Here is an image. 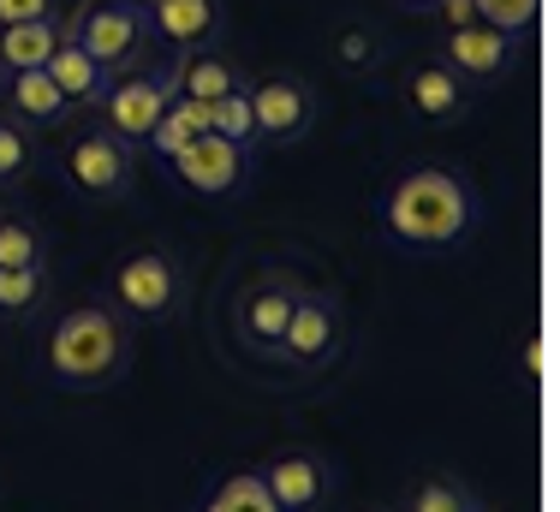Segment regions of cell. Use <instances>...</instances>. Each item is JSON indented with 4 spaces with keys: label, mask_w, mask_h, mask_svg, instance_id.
I'll use <instances>...</instances> for the list:
<instances>
[{
    "label": "cell",
    "mask_w": 560,
    "mask_h": 512,
    "mask_svg": "<svg viewBox=\"0 0 560 512\" xmlns=\"http://www.w3.org/2000/svg\"><path fill=\"white\" fill-rule=\"evenodd\" d=\"M43 370L48 382L72 387V394H102V387L126 382L131 370V322L108 299H78L66 304L43 334Z\"/></svg>",
    "instance_id": "6da1fadb"
},
{
    "label": "cell",
    "mask_w": 560,
    "mask_h": 512,
    "mask_svg": "<svg viewBox=\"0 0 560 512\" xmlns=\"http://www.w3.org/2000/svg\"><path fill=\"white\" fill-rule=\"evenodd\" d=\"M382 233L406 251H453L477 233V191L453 167H406L382 191Z\"/></svg>",
    "instance_id": "7a4b0ae2"
},
{
    "label": "cell",
    "mask_w": 560,
    "mask_h": 512,
    "mask_svg": "<svg viewBox=\"0 0 560 512\" xmlns=\"http://www.w3.org/2000/svg\"><path fill=\"white\" fill-rule=\"evenodd\" d=\"M66 36L90 54L108 78L155 66V24L143 0H78L66 12Z\"/></svg>",
    "instance_id": "3957f363"
},
{
    "label": "cell",
    "mask_w": 560,
    "mask_h": 512,
    "mask_svg": "<svg viewBox=\"0 0 560 512\" xmlns=\"http://www.w3.org/2000/svg\"><path fill=\"white\" fill-rule=\"evenodd\" d=\"M346 352V304L328 287H311L304 280L299 304L287 316V334L275 346V370H287L292 382H311V375H328Z\"/></svg>",
    "instance_id": "277c9868"
},
{
    "label": "cell",
    "mask_w": 560,
    "mask_h": 512,
    "mask_svg": "<svg viewBox=\"0 0 560 512\" xmlns=\"http://www.w3.org/2000/svg\"><path fill=\"white\" fill-rule=\"evenodd\" d=\"M299 292H304L299 268H280V263L257 268V275L233 292V310H226V328H233L238 352L257 358V363H275V346H280V334H287V316H292V304H299Z\"/></svg>",
    "instance_id": "5b68a950"
},
{
    "label": "cell",
    "mask_w": 560,
    "mask_h": 512,
    "mask_svg": "<svg viewBox=\"0 0 560 512\" xmlns=\"http://www.w3.org/2000/svg\"><path fill=\"white\" fill-rule=\"evenodd\" d=\"M108 304L126 322H173L185 310V263L167 245L119 256L108 275Z\"/></svg>",
    "instance_id": "8992f818"
},
{
    "label": "cell",
    "mask_w": 560,
    "mask_h": 512,
    "mask_svg": "<svg viewBox=\"0 0 560 512\" xmlns=\"http://www.w3.org/2000/svg\"><path fill=\"white\" fill-rule=\"evenodd\" d=\"M60 167H66V185L90 203H119V197L138 191V150L126 138H114L108 126L72 131L60 150Z\"/></svg>",
    "instance_id": "52a82bcc"
},
{
    "label": "cell",
    "mask_w": 560,
    "mask_h": 512,
    "mask_svg": "<svg viewBox=\"0 0 560 512\" xmlns=\"http://www.w3.org/2000/svg\"><path fill=\"white\" fill-rule=\"evenodd\" d=\"M316 84L299 72L250 78V119H257V150H292L316 131Z\"/></svg>",
    "instance_id": "ba28073f"
},
{
    "label": "cell",
    "mask_w": 560,
    "mask_h": 512,
    "mask_svg": "<svg viewBox=\"0 0 560 512\" xmlns=\"http://www.w3.org/2000/svg\"><path fill=\"white\" fill-rule=\"evenodd\" d=\"M179 96L173 90V72L167 66H143V72H126L108 84V96L96 102V126H108L114 138H126L131 150H143V138L155 131V119L167 114V102Z\"/></svg>",
    "instance_id": "9c48e42d"
},
{
    "label": "cell",
    "mask_w": 560,
    "mask_h": 512,
    "mask_svg": "<svg viewBox=\"0 0 560 512\" xmlns=\"http://www.w3.org/2000/svg\"><path fill=\"white\" fill-rule=\"evenodd\" d=\"M435 60H447L465 90H495L518 66V36L495 31V24H459V31L442 36V54H435Z\"/></svg>",
    "instance_id": "30bf717a"
},
{
    "label": "cell",
    "mask_w": 560,
    "mask_h": 512,
    "mask_svg": "<svg viewBox=\"0 0 560 512\" xmlns=\"http://www.w3.org/2000/svg\"><path fill=\"white\" fill-rule=\"evenodd\" d=\"M250 155L257 150H238V143L203 131V138L185 143L179 155H167V167H173V179L197 197H238L250 185Z\"/></svg>",
    "instance_id": "8fae6325"
},
{
    "label": "cell",
    "mask_w": 560,
    "mask_h": 512,
    "mask_svg": "<svg viewBox=\"0 0 560 512\" xmlns=\"http://www.w3.org/2000/svg\"><path fill=\"white\" fill-rule=\"evenodd\" d=\"M262 489L275 494L280 512H328V494H335V470H328V459L316 447H275L269 465L257 470Z\"/></svg>",
    "instance_id": "7c38bea8"
},
{
    "label": "cell",
    "mask_w": 560,
    "mask_h": 512,
    "mask_svg": "<svg viewBox=\"0 0 560 512\" xmlns=\"http://www.w3.org/2000/svg\"><path fill=\"white\" fill-rule=\"evenodd\" d=\"M399 102L411 107V119L423 126H459L465 107H471V90L459 84L447 60H418L406 78H399Z\"/></svg>",
    "instance_id": "4fadbf2b"
},
{
    "label": "cell",
    "mask_w": 560,
    "mask_h": 512,
    "mask_svg": "<svg viewBox=\"0 0 560 512\" xmlns=\"http://www.w3.org/2000/svg\"><path fill=\"white\" fill-rule=\"evenodd\" d=\"M155 24V43H167L173 54L185 48H209L226 36V7L221 0H143Z\"/></svg>",
    "instance_id": "5bb4252c"
},
{
    "label": "cell",
    "mask_w": 560,
    "mask_h": 512,
    "mask_svg": "<svg viewBox=\"0 0 560 512\" xmlns=\"http://www.w3.org/2000/svg\"><path fill=\"white\" fill-rule=\"evenodd\" d=\"M167 72H173V90H179V96H191V102H203V107H215L221 96H233L238 84H250L245 66H238L233 54H221V43L173 54Z\"/></svg>",
    "instance_id": "9a60e30c"
},
{
    "label": "cell",
    "mask_w": 560,
    "mask_h": 512,
    "mask_svg": "<svg viewBox=\"0 0 560 512\" xmlns=\"http://www.w3.org/2000/svg\"><path fill=\"white\" fill-rule=\"evenodd\" d=\"M0 107H7L19 126H36V131H60L66 119L78 114L72 102L55 90V78L36 66V72H7V84H0Z\"/></svg>",
    "instance_id": "2e32d148"
},
{
    "label": "cell",
    "mask_w": 560,
    "mask_h": 512,
    "mask_svg": "<svg viewBox=\"0 0 560 512\" xmlns=\"http://www.w3.org/2000/svg\"><path fill=\"white\" fill-rule=\"evenodd\" d=\"M60 36H66V12L0 24V72H36V66H48V54L60 48Z\"/></svg>",
    "instance_id": "e0dca14e"
},
{
    "label": "cell",
    "mask_w": 560,
    "mask_h": 512,
    "mask_svg": "<svg viewBox=\"0 0 560 512\" xmlns=\"http://www.w3.org/2000/svg\"><path fill=\"white\" fill-rule=\"evenodd\" d=\"M43 72L55 78V90H60V96L72 102V107H96L102 96H108V84H114V78L102 72V66L90 60V54L78 48L72 36H60V48L48 54V66H43Z\"/></svg>",
    "instance_id": "ac0fdd59"
},
{
    "label": "cell",
    "mask_w": 560,
    "mask_h": 512,
    "mask_svg": "<svg viewBox=\"0 0 560 512\" xmlns=\"http://www.w3.org/2000/svg\"><path fill=\"white\" fill-rule=\"evenodd\" d=\"M55 299L48 268H0V322H36Z\"/></svg>",
    "instance_id": "d6986e66"
},
{
    "label": "cell",
    "mask_w": 560,
    "mask_h": 512,
    "mask_svg": "<svg viewBox=\"0 0 560 512\" xmlns=\"http://www.w3.org/2000/svg\"><path fill=\"white\" fill-rule=\"evenodd\" d=\"M203 131H209V107H203V102H191V96H173V102H167V114L155 119V131L143 138V150H155V155L167 161V155H179L185 143H197Z\"/></svg>",
    "instance_id": "ffe728a7"
},
{
    "label": "cell",
    "mask_w": 560,
    "mask_h": 512,
    "mask_svg": "<svg viewBox=\"0 0 560 512\" xmlns=\"http://www.w3.org/2000/svg\"><path fill=\"white\" fill-rule=\"evenodd\" d=\"M471 507H477L471 482L447 477V470H430V477L411 482V494H406V507H399V512H471Z\"/></svg>",
    "instance_id": "44dd1931"
},
{
    "label": "cell",
    "mask_w": 560,
    "mask_h": 512,
    "mask_svg": "<svg viewBox=\"0 0 560 512\" xmlns=\"http://www.w3.org/2000/svg\"><path fill=\"white\" fill-rule=\"evenodd\" d=\"M0 268H48V238L24 214H0Z\"/></svg>",
    "instance_id": "7402d4cb"
},
{
    "label": "cell",
    "mask_w": 560,
    "mask_h": 512,
    "mask_svg": "<svg viewBox=\"0 0 560 512\" xmlns=\"http://www.w3.org/2000/svg\"><path fill=\"white\" fill-rule=\"evenodd\" d=\"M36 173V143L31 131L19 126V119L0 107V191H19V185H31Z\"/></svg>",
    "instance_id": "603a6c76"
},
{
    "label": "cell",
    "mask_w": 560,
    "mask_h": 512,
    "mask_svg": "<svg viewBox=\"0 0 560 512\" xmlns=\"http://www.w3.org/2000/svg\"><path fill=\"white\" fill-rule=\"evenodd\" d=\"M203 512H280V507H275V494L262 489L257 470H233L221 489H209Z\"/></svg>",
    "instance_id": "cb8c5ba5"
},
{
    "label": "cell",
    "mask_w": 560,
    "mask_h": 512,
    "mask_svg": "<svg viewBox=\"0 0 560 512\" xmlns=\"http://www.w3.org/2000/svg\"><path fill=\"white\" fill-rule=\"evenodd\" d=\"M209 131L226 143H238V150H257V119H250V84H238L233 96H221L209 107Z\"/></svg>",
    "instance_id": "d4e9b609"
},
{
    "label": "cell",
    "mask_w": 560,
    "mask_h": 512,
    "mask_svg": "<svg viewBox=\"0 0 560 512\" xmlns=\"http://www.w3.org/2000/svg\"><path fill=\"white\" fill-rule=\"evenodd\" d=\"M335 60L346 66V72H376V66L388 60V48H382V36L370 31V24H346V31L335 36Z\"/></svg>",
    "instance_id": "484cf974"
},
{
    "label": "cell",
    "mask_w": 560,
    "mask_h": 512,
    "mask_svg": "<svg viewBox=\"0 0 560 512\" xmlns=\"http://www.w3.org/2000/svg\"><path fill=\"white\" fill-rule=\"evenodd\" d=\"M471 7H477V24H495V31H506V36H518V43H525L530 24H537L542 0H471Z\"/></svg>",
    "instance_id": "4316f807"
},
{
    "label": "cell",
    "mask_w": 560,
    "mask_h": 512,
    "mask_svg": "<svg viewBox=\"0 0 560 512\" xmlns=\"http://www.w3.org/2000/svg\"><path fill=\"white\" fill-rule=\"evenodd\" d=\"M66 12L60 0H0V24H24V19H55Z\"/></svg>",
    "instance_id": "83f0119b"
},
{
    "label": "cell",
    "mask_w": 560,
    "mask_h": 512,
    "mask_svg": "<svg viewBox=\"0 0 560 512\" xmlns=\"http://www.w3.org/2000/svg\"><path fill=\"white\" fill-rule=\"evenodd\" d=\"M430 19L442 24V31H459V24H477V7H471V0H435Z\"/></svg>",
    "instance_id": "f1b7e54d"
},
{
    "label": "cell",
    "mask_w": 560,
    "mask_h": 512,
    "mask_svg": "<svg viewBox=\"0 0 560 512\" xmlns=\"http://www.w3.org/2000/svg\"><path fill=\"white\" fill-rule=\"evenodd\" d=\"M537 370H542V340L530 334V340H525V375H530V382H537Z\"/></svg>",
    "instance_id": "f546056e"
},
{
    "label": "cell",
    "mask_w": 560,
    "mask_h": 512,
    "mask_svg": "<svg viewBox=\"0 0 560 512\" xmlns=\"http://www.w3.org/2000/svg\"><path fill=\"white\" fill-rule=\"evenodd\" d=\"M394 7H399V12H411V19H430L435 0H394Z\"/></svg>",
    "instance_id": "4dcf8cb0"
},
{
    "label": "cell",
    "mask_w": 560,
    "mask_h": 512,
    "mask_svg": "<svg viewBox=\"0 0 560 512\" xmlns=\"http://www.w3.org/2000/svg\"><path fill=\"white\" fill-rule=\"evenodd\" d=\"M471 512H489V507H471Z\"/></svg>",
    "instance_id": "1f68e13d"
},
{
    "label": "cell",
    "mask_w": 560,
    "mask_h": 512,
    "mask_svg": "<svg viewBox=\"0 0 560 512\" xmlns=\"http://www.w3.org/2000/svg\"><path fill=\"white\" fill-rule=\"evenodd\" d=\"M0 84H7V72H0Z\"/></svg>",
    "instance_id": "d6a6232c"
},
{
    "label": "cell",
    "mask_w": 560,
    "mask_h": 512,
    "mask_svg": "<svg viewBox=\"0 0 560 512\" xmlns=\"http://www.w3.org/2000/svg\"><path fill=\"white\" fill-rule=\"evenodd\" d=\"M370 512H382V507H370Z\"/></svg>",
    "instance_id": "836d02e7"
}]
</instances>
